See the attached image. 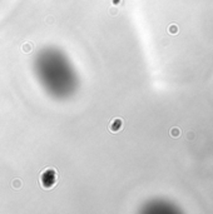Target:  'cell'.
Returning a JSON list of instances; mask_svg holds the SVG:
<instances>
[{
    "label": "cell",
    "mask_w": 213,
    "mask_h": 214,
    "mask_svg": "<svg viewBox=\"0 0 213 214\" xmlns=\"http://www.w3.org/2000/svg\"><path fill=\"white\" fill-rule=\"evenodd\" d=\"M39 183L40 187L45 190L53 189L58 183V173L54 168H47L40 173L39 177Z\"/></svg>",
    "instance_id": "cell-1"
},
{
    "label": "cell",
    "mask_w": 213,
    "mask_h": 214,
    "mask_svg": "<svg viewBox=\"0 0 213 214\" xmlns=\"http://www.w3.org/2000/svg\"><path fill=\"white\" fill-rule=\"evenodd\" d=\"M123 125H124V122H123V119L121 118H114L112 119V122L109 123V130H111L112 133H118L121 132L123 129Z\"/></svg>",
    "instance_id": "cell-2"
},
{
    "label": "cell",
    "mask_w": 213,
    "mask_h": 214,
    "mask_svg": "<svg viewBox=\"0 0 213 214\" xmlns=\"http://www.w3.org/2000/svg\"><path fill=\"white\" fill-rule=\"evenodd\" d=\"M181 134H182V130H181L178 127H174V128H172V129L169 130V135H171L172 138H174V139L179 138Z\"/></svg>",
    "instance_id": "cell-3"
},
{
    "label": "cell",
    "mask_w": 213,
    "mask_h": 214,
    "mask_svg": "<svg viewBox=\"0 0 213 214\" xmlns=\"http://www.w3.org/2000/svg\"><path fill=\"white\" fill-rule=\"evenodd\" d=\"M178 32H179V29H178V26L176 24H171L168 26V33L172 34V35H176V34H178Z\"/></svg>",
    "instance_id": "cell-4"
},
{
    "label": "cell",
    "mask_w": 213,
    "mask_h": 214,
    "mask_svg": "<svg viewBox=\"0 0 213 214\" xmlns=\"http://www.w3.org/2000/svg\"><path fill=\"white\" fill-rule=\"evenodd\" d=\"M185 137H187V139H188V140H193V139H194V137H195V134H194L193 130H188L187 134H185Z\"/></svg>",
    "instance_id": "cell-5"
}]
</instances>
